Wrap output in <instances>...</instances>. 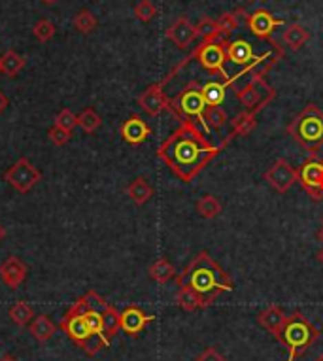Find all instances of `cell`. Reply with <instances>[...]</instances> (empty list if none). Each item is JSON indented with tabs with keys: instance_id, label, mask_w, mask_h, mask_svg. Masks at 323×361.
Listing matches in <instances>:
<instances>
[{
	"instance_id": "cell-42",
	"label": "cell",
	"mask_w": 323,
	"mask_h": 361,
	"mask_svg": "<svg viewBox=\"0 0 323 361\" xmlns=\"http://www.w3.org/2000/svg\"><path fill=\"white\" fill-rule=\"evenodd\" d=\"M6 235H8L6 227H4V225H2V223H0V243H2V240H4V238H6Z\"/></svg>"
},
{
	"instance_id": "cell-31",
	"label": "cell",
	"mask_w": 323,
	"mask_h": 361,
	"mask_svg": "<svg viewBox=\"0 0 323 361\" xmlns=\"http://www.w3.org/2000/svg\"><path fill=\"white\" fill-rule=\"evenodd\" d=\"M221 210H223V207H221L218 197H213V195H205V197L197 203V212L202 216V218H206V220H212L216 216H220Z\"/></svg>"
},
{
	"instance_id": "cell-2",
	"label": "cell",
	"mask_w": 323,
	"mask_h": 361,
	"mask_svg": "<svg viewBox=\"0 0 323 361\" xmlns=\"http://www.w3.org/2000/svg\"><path fill=\"white\" fill-rule=\"evenodd\" d=\"M176 284L178 288L195 289L205 297L208 307H212L221 293H229L235 289L231 276L206 251H200L191 259V263L176 278Z\"/></svg>"
},
{
	"instance_id": "cell-18",
	"label": "cell",
	"mask_w": 323,
	"mask_h": 361,
	"mask_svg": "<svg viewBox=\"0 0 323 361\" xmlns=\"http://www.w3.org/2000/svg\"><path fill=\"white\" fill-rule=\"evenodd\" d=\"M225 53H227V61L235 63V65H244V67H248L251 63H256V61L264 57V55L256 57L253 50H251V44L246 42V40H235V42H229L227 40L225 42Z\"/></svg>"
},
{
	"instance_id": "cell-45",
	"label": "cell",
	"mask_w": 323,
	"mask_h": 361,
	"mask_svg": "<svg viewBox=\"0 0 323 361\" xmlns=\"http://www.w3.org/2000/svg\"><path fill=\"white\" fill-rule=\"evenodd\" d=\"M317 238H320V240H322V243H323V227L320 229V233H317Z\"/></svg>"
},
{
	"instance_id": "cell-22",
	"label": "cell",
	"mask_w": 323,
	"mask_h": 361,
	"mask_svg": "<svg viewBox=\"0 0 323 361\" xmlns=\"http://www.w3.org/2000/svg\"><path fill=\"white\" fill-rule=\"evenodd\" d=\"M176 305L182 310L187 312H195V310L208 309V302L200 293H197L191 288H180L176 293Z\"/></svg>"
},
{
	"instance_id": "cell-47",
	"label": "cell",
	"mask_w": 323,
	"mask_h": 361,
	"mask_svg": "<svg viewBox=\"0 0 323 361\" xmlns=\"http://www.w3.org/2000/svg\"><path fill=\"white\" fill-rule=\"evenodd\" d=\"M246 2H256V0H246Z\"/></svg>"
},
{
	"instance_id": "cell-6",
	"label": "cell",
	"mask_w": 323,
	"mask_h": 361,
	"mask_svg": "<svg viewBox=\"0 0 323 361\" xmlns=\"http://www.w3.org/2000/svg\"><path fill=\"white\" fill-rule=\"evenodd\" d=\"M195 59V55H187L185 59H182V63L178 65V67H174L172 70H170L165 78H163L161 81H157V83H154V85H149V87L146 89V91H142V95L138 96V106L142 108V110L146 112L147 116H152V118H155V116H159V114H163V112H169L170 110V99L167 95H165V85L169 83L174 76H176L180 70L184 67H187L189 65V61Z\"/></svg>"
},
{
	"instance_id": "cell-32",
	"label": "cell",
	"mask_w": 323,
	"mask_h": 361,
	"mask_svg": "<svg viewBox=\"0 0 323 361\" xmlns=\"http://www.w3.org/2000/svg\"><path fill=\"white\" fill-rule=\"evenodd\" d=\"M227 112L223 110L221 106H206L205 110V123L208 129H218L225 127L227 123Z\"/></svg>"
},
{
	"instance_id": "cell-26",
	"label": "cell",
	"mask_w": 323,
	"mask_h": 361,
	"mask_svg": "<svg viewBox=\"0 0 323 361\" xmlns=\"http://www.w3.org/2000/svg\"><path fill=\"white\" fill-rule=\"evenodd\" d=\"M25 68V59L15 50H8L0 57V70L6 74L8 78H15Z\"/></svg>"
},
{
	"instance_id": "cell-41",
	"label": "cell",
	"mask_w": 323,
	"mask_h": 361,
	"mask_svg": "<svg viewBox=\"0 0 323 361\" xmlns=\"http://www.w3.org/2000/svg\"><path fill=\"white\" fill-rule=\"evenodd\" d=\"M8 106H10V101H8V96L0 91V114H4Z\"/></svg>"
},
{
	"instance_id": "cell-11",
	"label": "cell",
	"mask_w": 323,
	"mask_h": 361,
	"mask_svg": "<svg viewBox=\"0 0 323 361\" xmlns=\"http://www.w3.org/2000/svg\"><path fill=\"white\" fill-rule=\"evenodd\" d=\"M264 182L271 185L274 192L287 193L295 182H299V174L291 167V163L284 157H280L274 161L271 169L264 172Z\"/></svg>"
},
{
	"instance_id": "cell-1",
	"label": "cell",
	"mask_w": 323,
	"mask_h": 361,
	"mask_svg": "<svg viewBox=\"0 0 323 361\" xmlns=\"http://www.w3.org/2000/svg\"><path fill=\"white\" fill-rule=\"evenodd\" d=\"M231 141L233 136L229 134L227 138L221 142V146H212L197 123L193 119H185L180 121L176 131H172L161 142V146L157 147V157L182 182H193L206 165L212 161L213 157H218L221 149Z\"/></svg>"
},
{
	"instance_id": "cell-28",
	"label": "cell",
	"mask_w": 323,
	"mask_h": 361,
	"mask_svg": "<svg viewBox=\"0 0 323 361\" xmlns=\"http://www.w3.org/2000/svg\"><path fill=\"white\" fill-rule=\"evenodd\" d=\"M121 329V312H118V309L108 307L103 312V333L106 339L110 340L118 335V331Z\"/></svg>"
},
{
	"instance_id": "cell-14",
	"label": "cell",
	"mask_w": 323,
	"mask_h": 361,
	"mask_svg": "<svg viewBox=\"0 0 323 361\" xmlns=\"http://www.w3.org/2000/svg\"><path fill=\"white\" fill-rule=\"evenodd\" d=\"M282 23H284L282 19H276L267 10H258V12H253V14L246 17V25L251 30V34L263 38V40H272V30L276 29L278 25H282Z\"/></svg>"
},
{
	"instance_id": "cell-33",
	"label": "cell",
	"mask_w": 323,
	"mask_h": 361,
	"mask_svg": "<svg viewBox=\"0 0 323 361\" xmlns=\"http://www.w3.org/2000/svg\"><path fill=\"white\" fill-rule=\"evenodd\" d=\"M197 37L202 40H213V38H221L220 30H218V21H213L212 17H202L200 21L195 25Z\"/></svg>"
},
{
	"instance_id": "cell-3",
	"label": "cell",
	"mask_w": 323,
	"mask_h": 361,
	"mask_svg": "<svg viewBox=\"0 0 323 361\" xmlns=\"http://www.w3.org/2000/svg\"><path fill=\"white\" fill-rule=\"evenodd\" d=\"M286 131L309 155H317V149L323 147V112L316 104H306Z\"/></svg>"
},
{
	"instance_id": "cell-29",
	"label": "cell",
	"mask_w": 323,
	"mask_h": 361,
	"mask_svg": "<svg viewBox=\"0 0 323 361\" xmlns=\"http://www.w3.org/2000/svg\"><path fill=\"white\" fill-rule=\"evenodd\" d=\"M101 125H103V118L96 114L95 108H85L78 116V127L85 134H95Z\"/></svg>"
},
{
	"instance_id": "cell-34",
	"label": "cell",
	"mask_w": 323,
	"mask_h": 361,
	"mask_svg": "<svg viewBox=\"0 0 323 361\" xmlns=\"http://www.w3.org/2000/svg\"><path fill=\"white\" fill-rule=\"evenodd\" d=\"M55 25H53L50 19H38L37 23H34V27H32V34H34V38H37L38 42H50L53 37H55Z\"/></svg>"
},
{
	"instance_id": "cell-36",
	"label": "cell",
	"mask_w": 323,
	"mask_h": 361,
	"mask_svg": "<svg viewBox=\"0 0 323 361\" xmlns=\"http://www.w3.org/2000/svg\"><path fill=\"white\" fill-rule=\"evenodd\" d=\"M134 15H136L138 21L149 23L157 15V6L152 0H140L138 4L134 6Z\"/></svg>"
},
{
	"instance_id": "cell-9",
	"label": "cell",
	"mask_w": 323,
	"mask_h": 361,
	"mask_svg": "<svg viewBox=\"0 0 323 361\" xmlns=\"http://www.w3.org/2000/svg\"><path fill=\"white\" fill-rule=\"evenodd\" d=\"M297 174H299V184L309 193L310 199L316 203L323 200V159H320L317 155H310L299 167Z\"/></svg>"
},
{
	"instance_id": "cell-37",
	"label": "cell",
	"mask_w": 323,
	"mask_h": 361,
	"mask_svg": "<svg viewBox=\"0 0 323 361\" xmlns=\"http://www.w3.org/2000/svg\"><path fill=\"white\" fill-rule=\"evenodd\" d=\"M55 125L63 127V129H66V131H70V133H72L74 129L78 127V116H76L72 110L63 108V110L57 114V118H55Z\"/></svg>"
},
{
	"instance_id": "cell-15",
	"label": "cell",
	"mask_w": 323,
	"mask_h": 361,
	"mask_svg": "<svg viewBox=\"0 0 323 361\" xmlns=\"http://www.w3.org/2000/svg\"><path fill=\"white\" fill-rule=\"evenodd\" d=\"M59 327L66 333V337L72 342H76L80 348L95 335V333H91L83 316H68V314H65L59 322Z\"/></svg>"
},
{
	"instance_id": "cell-16",
	"label": "cell",
	"mask_w": 323,
	"mask_h": 361,
	"mask_svg": "<svg viewBox=\"0 0 323 361\" xmlns=\"http://www.w3.org/2000/svg\"><path fill=\"white\" fill-rule=\"evenodd\" d=\"M119 134H121V138L127 144L138 146V144H142L152 134V127L147 125L140 116H131L127 121H123V125L119 129Z\"/></svg>"
},
{
	"instance_id": "cell-43",
	"label": "cell",
	"mask_w": 323,
	"mask_h": 361,
	"mask_svg": "<svg viewBox=\"0 0 323 361\" xmlns=\"http://www.w3.org/2000/svg\"><path fill=\"white\" fill-rule=\"evenodd\" d=\"M42 4H45V6H52V4H55L57 0H40Z\"/></svg>"
},
{
	"instance_id": "cell-38",
	"label": "cell",
	"mask_w": 323,
	"mask_h": 361,
	"mask_svg": "<svg viewBox=\"0 0 323 361\" xmlns=\"http://www.w3.org/2000/svg\"><path fill=\"white\" fill-rule=\"evenodd\" d=\"M83 299L87 302V309L89 310H96V312H104V310L108 309L110 305L106 302L103 295H98L95 289H89L87 293L83 295Z\"/></svg>"
},
{
	"instance_id": "cell-7",
	"label": "cell",
	"mask_w": 323,
	"mask_h": 361,
	"mask_svg": "<svg viewBox=\"0 0 323 361\" xmlns=\"http://www.w3.org/2000/svg\"><path fill=\"white\" fill-rule=\"evenodd\" d=\"M274 96H276L274 89L267 83L264 74L259 72V70H253V78H251L250 83H246L242 89L236 91V99L240 101L244 110L256 112V114L263 110Z\"/></svg>"
},
{
	"instance_id": "cell-24",
	"label": "cell",
	"mask_w": 323,
	"mask_h": 361,
	"mask_svg": "<svg viewBox=\"0 0 323 361\" xmlns=\"http://www.w3.org/2000/svg\"><path fill=\"white\" fill-rule=\"evenodd\" d=\"M309 40L310 32L306 30V27H302L301 23H291V25H287L286 30H284V44H286L289 50H293V52H299Z\"/></svg>"
},
{
	"instance_id": "cell-13",
	"label": "cell",
	"mask_w": 323,
	"mask_h": 361,
	"mask_svg": "<svg viewBox=\"0 0 323 361\" xmlns=\"http://www.w3.org/2000/svg\"><path fill=\"white\" fill-rule=\"evenodd\" d=\"M155 320V316L146 314L144 310L129 305L123 312H121V331L127 333L129 337H136L140 333L144 331V327L147 324H152Z\"/></svg>"
},
{
	"instance_id": "cell-35",
	"label": "cell",
	"mask_w": 323,
	"mask_h": 361,
	"mask_svg": "<svg viewBox=\"0 0 323 361\" xmlns=\"http://www.w3.org/2000/svg\"><path fill=\"white\" fill-rule=\"evenodd\" d=\"M238 14H240V10L238 12H227L218 19V30H220L221 37H229L238 29Z\"/></svg>"
},
{
	"instance_id": "cell-40",
	"label": "cell",
	"mask_w": 323,
	"mask_h": 361,
	"mask_svg": "<svg viewBox=\"0 0 323 361\" xmlns=\"http://www.w3.org/2000/svg\"><path fill=\"white\" fill-rule=\"evenodd\" d=\"M197 361H227L216 348H206L202 354L198 355Z\"/></svg>"
},
{
	"instance_id": "cell-12",
	"label": "cell",
	"mask_w": 323,
	"mask_h": 361,
	"mask_svg": "<svg viewBox=\"0 0 323 361\" xmlns=\"http://www.w3.org/2000/svg\"><path fill=\"white\" fill-rule=\"evenodd\" d=\"M27 274H29V267L25 265L23 259L17 256H10L0 263V280L6 288H21L23 282L27 280Z\"/></svg>"
},
{
	"instance_id": "cell-23",
	"label": "cell",
	"mask_w": 323,
	"mask_h": 361,
	"mask_svg": "<svg viewBox=\"0 0 323 361\" xmlns=\"http://www.w3.org/2000/svg\"><path fill=\"white\" fill-rule=\"evenodd\" d=\"M256 125H258V114L256 112L244 110L236 118H233V121H231V133L229 134L233 138L235 136H248L256 129Z\"/></svg>"
},
{
	"instance_id": "cell-10",
	"label": "cell",
	"mask_w": 323,
	"mask_h": 361,
	"mask_svg": "<svg viewBox=\"0 0 323 361\" xmlns=\"http://www.w3.org/2000/svg\"><path fill=\"white\" fill-rule=\"evenodd\" d=\"M40 178H42L40 170H38L27 157L17 159V161L4 172V180L14 187L15 192L19 193H29L30 189L40 182Z\"/></svg>"
},
{
	"instance_id": "cell-39",
	"label": "cell",
	"mask_w": 323,
	"mask_h": 361,
	"mask_svg": "<svg viewBox=\"0 0 323 361\" xmlns=\"http://www.w3.org/2000/svg\"><path fill=\"white\" fill-rule=\"evenodd\" d=\"M48 136H50V141L55 144L57 147L65 146V144H68V141L72 138V133L70 131H66V129H63V127L59 125H53L50 131H48Z\"/></svg>"
},
{
	"instance_id": "cell-5",
	"label": "cell",
	"mask_w": 323,
	"mask_h": 361,
	"mask_svg": "<svg viewBox=\"0 0 323 361\" xmlns=\"http://www.w3.org/2000/svg\"><path fill=\"white\" fill-rule=\"evenodd\" d=\"M206 101L202 96V85H198L197 81H189L174 99H170V114L176 116L178 121H185V119H193V121H200L202 127L208 131L205 123V110Z\"/></svg>"
},
{
	"instance_id": "cell-17",
	"label": "cell",
	"mask_w": 323,
	"mask_h": 361,
	"mask_svg": "<svg viewBox=\"0 0 323 361\" xmlns=\"http://www.w3.org/2000/svg\"><path fill=\"white\" fill-rule=\"evenodd\" d=\"M167 38L176 48L185 50L197 38V30H195V25L187 17H178L176 21L172 23L169 30H167Z\"/></svg>"
},
{
	"instance_id": "cell-27",
	"label": "cell",
	"mask_w": 323,
	"mask_h": 361,
	"mask_svg": "<svg viewBox=\"0 0 323 361\" xmlns=\"http://www.w3.org/2000/svg\"><path fill=\"white\" fill-rule=\"evenodd\" d=\"M8 316H10V320H12L17 327H25V325H29L30 322L34 320V309H32L27 301H17L14 307L10 309Z\"/></svg>"
},
{
	"instance_id": "cell-30",
	"label": "cell",
	"mask_w": 323,
	"mask_h": 361,
	"mask_svg": "<svg viewBox=\"0 0 323 361\" xmlns=\"http://www.w3.org/2000/svg\"><path fill=\"white\" fill-rule=\"evenodd\" d=\"M74 27L80 30L81 34H91L93 30L98 27V19H96V15L93 12H89V10H80L78 14L74 15Z\"/></svg>"
},
{
	"instance_id": "cell-21",
	"label": "cell",
	"mask_w": 323,
	"mask_h": 361,
	"mask_svg": "<svg viewBox=\"0 0 323 361\" xmlns=\"http://www.w3.org/2000/svg\"><path fill=\"white\" fill-rule=\"evenodd\" d=\"M29 331L38 342H48L57 333V325L53 324L50 316L40 314V316H34V320L29 324Z\"/></svg>"
},
{
	"instance_id": "cell-19",
	"label": "cell",
	"mask_w": 323,
	"mask_h": 361,
	"mask_svg": "<svg viewBox=\"0 0 323 361\" xmlns=\"http://www.w3.org/2000/svg\"><path fill=\"white\" fill-rule=\"evenodd\" d=\"M286 312L280 309L278 305H271L269 309H264L261 314L258 316L259 325L271 333L274 339L278 340L280 333H282V327L286 324Z\"/></svg>"
},
{
	"instance_id": "cell-8",
	"label": "cell",
	"mask_w": 323,
	"mask_h": 361,
	"mask_svg": "<svg viewBox=\"0 0 323 361\" xmlns=\"http://www.w3.org/2000/svg\"><path fill=\"white\" fill-rule=\"evenodd\" d=\"M225 38H213V40H202L200 45L193 52L198 65L206 68L208 72L220 74L223 80H229V74L225 72V61H227V53H225Z\"/></svg>"
},
{
	"instance_id": "cell-46",
	"label": "cell",
	"mask_w": 323,
	"mask_h": 361,
	"mask_svg": "<svg viewBox=\"0 0 323 361\" xmlns=\"http://www.w3.org/2000/svg\"><path fill=\"white\" fill-rule=\"evenodd\" d=\"M314 361H323V354H322V355H317V358H316V360H314Z\"/></svg>"
},
{
	"instance_id": "cell-48",
	"label": "cell",
	"mask_w": 323,
	"mask_h": 361,
	"mask_svg": "<svg viewBox=\"0 0 323 361\" xmlns=\"http://www.w3.org/2000/svg\"><path fill=\"white\" fill-rule=\"evenodd\" d=\"M0 72H2V70H0Z\"/></svg>"
},
{
	"instance_id": "cell-4",
	"label": "cell",
	"mask_w": 323,
	"mask_h": 361,
	"mask_svg": "<svg viewBox=\"0 0 323 361\" xmlns=\"http://www.w3.org/2000/svg\"><path fill=\"white\" fill-rule=\"evenodd\" d=\"M320 339V329L310 322L302 312H293L286 318V324L282 327L278 342L284 344L289 352L287 361H295L302 358L316 340Z\"/></svg>"
},
{
	"instance_id": "cell-20",
	"label": "cell",
	"mask_w": 323,
	"mask_h": 361,
	"mask_svg": "<svg viewBox=\"0 0 323 361\" xmlns=\"http://www.w3.org/2000/svg\"><path fill=\"white\" fill-rule=\"evenodd\" d=\"M125 193L129 195V199L136 205V207H142L146 205L147 200L154 197V187L149 185L146 178H134L131 184L127 185Z\"/></svg>"
},
{
	"instance_id": "cell-44",
	"label": "cell",
	"mask_w": 323,
	"mask_h": 361,
	"mask_svg": "<svg viewBox=\"0 0 323 361\" xmlns=\"http://www.w3.org/2000/svg\"><path fill=\"white\" fill-rule=\"evenodd\" d=\"M0 361H15L14 358H12V355H4V358H2V360Z\"/></svg>"
},
{
	"instance_id": "cell-25",
	"label": "cell",
	"mask_w": 323,
	"mask_h": 361,
	"mask_svg": "<svg viewBox=\"0 0 323 361\" xmlns=\"http://www.w3.org/2000/svg\"><path fill=\"white\" fill-rule=\"evenodd\" d=\"M147 274H149V278L157 282V284H167V282H170L176 276V269H174V265L170 263L169 259L159 258L154 265L147 269Z\"/></svg>"
}]
</instances>
